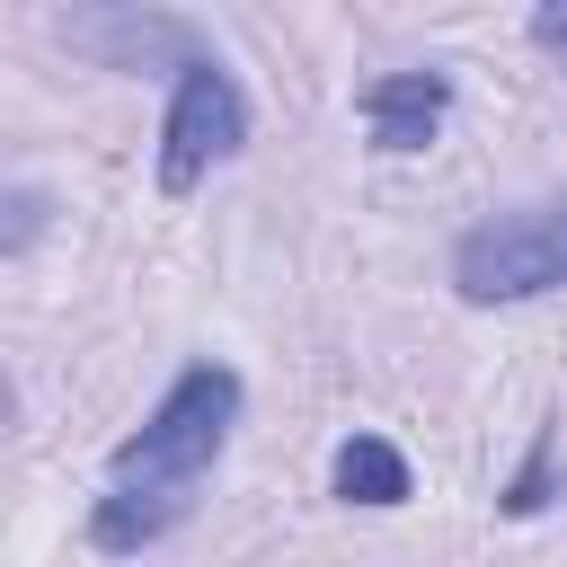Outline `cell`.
<instances>
[{
    "mask_svg": "<svg viewBox=\"0 0 567 567\" xmlns=\"http://www.w3.org/2000/svg\"><path fill=\"white\" fill-rule=\"evenodd\" d=\"M44 230V195L35 186H9V221H0V257H27Z\"/></svg>",
    "mask_w": 567,
    "mask_h": 567,
    "instance_id": "8",
    "label": "cell"
},
{
    "mask_svg": "<svg viewBox=\"0 0 567 567\" xmlns=\"http://www.w3.org/2000/svg\"><path fill=\"white\" fill-rule=\"evenodd\" d=\"M257 115H248V89L221 71V53H195L177 80H168V115H159V195H195L213 168H230L248 151Z\"/></svg>",
    "mask_w": 567,
    "mask_h": 567,
    "instance_id": "3",
    "label": "cell"
},
{
    "mask_svg": "<svg viewBox=\"0 0 567 567\" xmlns=\"http://www.w3.org/2000/svg\"><path fill=\"white\" fill-rule=\"evenodd\" d=\"M523 35H532V53H549V71L567 80V0H540V9L523 18Z\"/></svg>",
    "mask_w": 567,
    "mask_h": 567,
    "instance_id": "9",
    "label": "cell"
},
{
    "mask_svg": "<svg viewBox=\"0 0 567 567\" xmlns=\"http://www.w3.org/2000/svg\"><path fill=\"white\" fill-rule=\"evenodd\" d=\"M62 35L80 44V53H97L106 71H186L195 53H213L186 18H168V9H71L62 18Z\"/></svg>",
    "mask_w": 567,
    "mask_h": 567,
    "instance_id": "4",
    "label": "cell"
},
{
    "mask_svg": "<svg viewBox=\"0 0 567 567\" xmlns=\"http://www.w3.org/2000/svg\"><path fill=\"white\" fill-rule=\"evenodd\" d=\"M328 496L337 505H363V514H390V505H408L416 496V470H408V452L390 443V434H346L337 443V461H328Z\"/></svg>",
    "mask_w": 567,
    "mask_h": 567,
    "instance_id": "6",
    "label": "cell"
},
{
    "mask_svg": "<svg viewBox=\"0 0 567 567\" xmlns=\"http://www.w3.org/2000/svg\"><path fill=\"white\" fill-rule=\"evenodd\" d=\"M354 115H363L372 151L416 159V151H434V133H443V115H452V71H434V62H416V71H381V80H363Z\"/></svg>",
    "mask_w": 567,
    "mask_h": 567,
    "instance_id": "5",
    "label": "cell"
},
{
    "mask_svg": "<svg viewBox=\"0 0 567 567\" xmlns=\"http://www.w3.org/2000/svg\"><path fill=\"white\" fill-rule=\"evenodd\" d=\"M239 408H248V381H239L221 354H195V363L151 399V416L106 452V496L89 505V549H106V558L159 549V540L195 514L204 478L221 470V452H230V434H239Z\"/></svg>",
    "mask_w": 567,
    "mask_h": 567,
    "instance_id": "1",
    "label": "cell"
},
{
    "mask_svg": "<svg viewBox=\"0 0 567 567\" xmlns=\"http://www.w3.org/2000/svg\"><path fill=\"white\" fill-rule=\"evenodd\" d=\"M558 496H567V478H558V425H540V434H532V452L514 461V478L496 487V514L532 523V514H549Z\"/></svg>",
    "mask_w": 567,
    "mask_h": 567,
    "instance_id": "7",
    "label": "cell"
},
{
    "mask_svg": "<svg viewBox=\"0 0 567 567\" xmlns=\"http://www.w3.org/2000/svg\"><path fill=\"white\" fill-rule=\"evenodd\" d=\"M452 292L470 310H514V301L567 292V186L470 221L452 239Z\"/></svg>",
    "mask_w": 567,
    "mask_h": 567,
    "instance_id": "2",
    "label": "cell"
}]
</instances>
